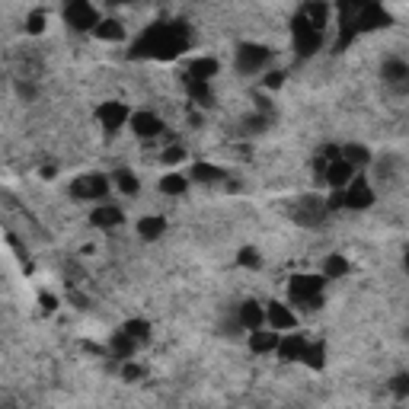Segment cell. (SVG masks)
Wrapping results in <instances>:
<instances>
[{"label":"cell","mask_w":409,"mask_h":409,"mask_svg":"<svg viewBox=\"0 0 409 409\" xmlns=\"http://www.w3.org/2000/svg\"><path fill=\"white\" fill-rule=\"evenodd\" d=\"M185 189H189V179L183 173H167L160 179V192L163 195H183Z\"/></svg>","instance_id":"cell-28"},{"label":"cell","mask_w":409,"mask_h":409,"mask_svg":"<svg viewBox=\"0 0 409 409\" xmlns=\"http://www.w3.org/2000/svg\"><path fill=\"white\" fill-rule=\"evenodd\" d=\"M122 329H125V333L131 336V339L144 343V339H147V333H151V323H147V320H128V323L122 326Z\"/></svg>","instance_id":"cell-32"},{"label":"cell","mask_w":409,"mask_h":409,"mask_svg":"<svg viewBox=\"0 0 409 409\" xmlns=\"http://www.w3.org/2000/svg\"><path fill=\"white\" fill-rule=\"evenodd\" d=\"M39 304H42V307L45 310H55V307H58V298H55V294H39Z\"/></svg>","instance_id":"cell-39"},{"label":"cell","mask_w":409,"mask_h":409,"mask_svg":"<svg viewBox=\"0 0 409 409\" xmlns=\"http://www.w3.org/2000/svg\"><path fill=\"white\" fill-rule=\"evenodd\" d=\"M298 361H304V365H310L313 371H320V367L326 365V345L323 343H307Z\"/></svg>","instance_id":"cell-24"},{"label":"cell","mask_w":409,"mask_h":409,"mask_svg":"<svg viewBox=\"0 0 409 409\" xmlns=\"http://www.w3.org/2000/svg\"><path fill=\"white\" fill-rule=\"evenodd\" d=\"M96 116H100V122H102L106 131H118V128L128 122V109L122 106V102H102Z\"/></svg>","instance_id":"cell-12"},{"label":"cell","mask_w":409,"mask_h":409,"mask_svg":"<svg viewBox=\"0 0 409 409\" xmlns=\"http://www.w3.org/2000/svg\"><path fill=\"white\" fill-rule=\"evenodd\" d=\"M266 320H269V326H272L275 333H282V329H294V326H298V317H294L291 310L284 307V304H278V301L269 304Z\"/></svg>","instance_id":"cell-14"},{"label":"cell","mask_w":409,"mask_h":409,"mask_svg":"<svg viewBox=\"0 0 409 409\" xmlns=\"http://www.w3.org/2000/svg\"><path fill=\"white\" fill-rule=\"evenodd\" d=\"M323 275H294L288 282V294H291L294 304H304L310 310H320L323 307Z\"/></svg>","instance_id":"cell-2"},{"label":"cell","mask_w":409,"mask_h":409,"mask_svg":"<svg viewBox=\"0 0 409 409\" xmlns=\"http://www.w3.org/2000/svg\"><path fill=\"white\" fill-rule=\"evenodd\" d=\"M116 183H118V189L125 195H134L138 189H141V183H138V176L131 173V170H118L116 173Z\"/></svg>","instance_id":"cell-31"},{"label":"cell","mask_w":409,"mask_h":409,"mask_svg":"<svg viewBox=\"0 0 409 409\" xmlns=\"http://www.w3.org/2000/svg\"><path fill=\"white\" fill-rule=\"evenodd\" d=\"M141 374H144V371L138 365H125V367H122V377H125V381H138Z\"/></svg>","instance_id":"cell-38"},{"label":"cell","mask_w":409,"mask_h":409,"mask_svg":"<svg viewBox=\"0 0 409 409\" xmlns=\"http://www.w3.org/2000/svg\"><path fill=\"white\" fill-rule=\"evenodd\" d=\"M365 3V0H336V10H339V42H336V48L343 51L352 45V39L358 35V29H355V13H358V7Z\"/></svg>","instance_id":"cell-4"},{"label":"cell","mask_w":409,"mask_h":409,"mask_svg":"<svg viewBox=\"0 0 409 409\" xmlns=\"http://www.w3.org/2000/svg\"><path fill=\"white\" fill-rule=\"evenodd\" d=\"M93 227H102V230H112V227H118L122 221H125V215H122V208H116V205H96L90 215Z\"/></svg>","instance_id":"cell-16"},{"label":"cell","mask_w":409,"mask_h":409,"mask_svg":"<svg viewBox=\"0 0 409 409\" xmlns=\"http://www.w3.org/2000/svg\"><path fill=\"white\" fill-rule=\"evenodd\" d=\"M106 192H109V176L102 173H84L71 183V195L74 199H102Z\"/></svg>","instance_id":"cell-9"},{"label":"cell","mask_w":409,"mask_h":409,"mask_svg":"<svg viewBox=\"0 0 409 409\" xmlns=\"http://www.w3.org/2000/svg\"><path fill=\"white\" fill-rule=\"evenodd\" d=\"M282 84H284V74H282V71H272V74L266 77V87H269V90H275V87H282Z\"/></svg>","instance_id":"cell-37"},{"label":"cell","mask_w":409,"mask_h":409,"mask_svg":"<svg viewBox=\"0 0 409 409\" xmlns=\"http://www.w3.org/2000/svg\"><path fill=\"white\" fill-rule=\"evenodd\" d=\"M381 74H384V80L390 87H397V90H406V80H409V64L400 58H387L384 67H381Z\"/></svg>","instance_id":"cell-15"},{"label":"cell","mask_w":409,"mask_h":409,"mask_svg":"<svg viewBox=\"0 0 409 409\" xmlns=\"http://www.w3.org/2000/svg\"><path fill=\"white\" fill-rule=\"evenodd\" d=\"M301 13L307 17V23H313L317 29H326V19H329V3L326 0H307L301 7Z\"/></svg>","instance_id":"cell-19"},{"label":"cell","mask_w":409,"mask_h":409,"mask_svg":"<svg viewBox=\"0 0 409 409\" xmlns=\"http://www.w3.org/2000/svg\"><path fill=\"white\" fill-rule=\"evenodd\" d=\"M384 26H390V13L377 0H365L358 7V13H355V29L358 33H371V29H384Z\"/></svg>","instance_id":"cell-7"},{"label":"cell","mask_w":409,"mask_h":409,"mask_svg":"<svg viewBox=\"0 0 409 409\" xmlns=\"http://www.w3.org/2000/svg\"><path fill=\"white\" fill-rule=\"evenodd\" d=\"M291 39H294V51L301 55V58H310L313 51H320L323 45V29H317L313 23H307L304 13L291 19Z\"/></svg>","instance_id":"cell-3"},{"label":"cell","mask_w":409,"mask_h":409,"mask_svg":"<svg viewBox=\"0 0 409 409\" xmlns=\"http://www.w3.org/2000/svg\"><path fill=\"white\" fill-rule=\"evenodd\" d=\"M217 61L215 58H195L192 64H189V71H185V74L189 77H199V80H211V77L217 74Z\"/></svg>","instance_id":"cell-26"},{"label":"cell","mask_w":409,"mask_h":409,"mask_svg":"<svg viewBox=\"0 0 409 409\" xmlns=\"http://www.w3.org/2000/svg\"><path fill=\"white\" fill-rule=\"evenodd\" d=\"M326 215H329V208H326V201L317 199V195H307V199H301L298 205H294V221H298L301 227L323 224Z\"/></svg>","instance_id":"cell-8"},{"label":"cell","mask_w":409,"mask_h":409,"mask_svg":"<svg viewBox=\"0 0 409 409\" xmlns=\"http://www.w3.org/2000/svg\"><path fill=\"white\" fill-rule=\"evenodd\" d=\"M42 29H45V13L35 10L33 17L26 19V33H29V35H42Z\"/></svg>","instance_id":"cell-34"},{"label":"cell","mask_w":409,"mask_h":409,"mask_svg":"<svg viewBox=\"0 0 409 409\" xmlns=\"http://www.w3.org/2000/svg\"><path fill=\"white\" fill-rule=\"evenodd\" d=\"M304 345H307V339L304 336H278V345H275V352H278V358L282 361H298L301 358V352H304Z\"/></svg>","instance_id":"cell-17"},{"label":"cell","mask_w":409,"mask_h":409,"mask_svg":"<svg viewBox=\"0 0 409 409\" xmlns=\"http://www.w3.org/2000/svg\"><path fill=\"white\" fill-rule=\"evenodd\" d=\"M64 19H67V26H71V29H77V33H87V29H93V26L100 23V13H96V7H93L90 0H67Z\"/></svg>","instance_id":"cell-5"},{"label":"cell","mask_w":409,"mask_h":409,"mask_svg":"<svg viewBox=\"0 0 409 409\" xmlns=\"http://www.w3.org/2000/svg\"><path fill=\"white\" fill-rule=\"evenodd\" d=\"M275 345H278V333L275 329H253V336H250V349L253 352H259V355H262V352H275Z\"/></svg>","instance_id":"cell-23"},{"label":"cell","mask_w":409,"mask_h":409,"mask_svg":"<svg viewBox=\"0 0 409 409\" xmlns=\"http://www.w3.org/2000/svg\"><path fill=\"white\" fill-rule=\"evenodd\" d=\"M269 58H272V51L266 45H240L237 48V71L240 74H256L269 64Z\"/></svg>","instance_id":"cell-10"},{"label":"cell","mask_w":409,"mask_h":409,"mask_svg":"<svg viewBox=\"0 0 409 409\" xmlns=\"http://www.w3.org/2000/svg\"><path fill=\"white\" fill-rule=\"evenodd\" d=\"M192 179H199V183H217V179H224V170L215 167V163H195Z\"/></svg>","instance_id":"cell-30"},{"label":"cell","mask_w":409,"mask_h":409,"mask_svg":"<svg viewBox=\"0 0 409 409\" xmlns=\"http://www.w3.org/2000/svg\"><path fill=\"white\" fill-rule=\"evenodd\" d=\"M93 35L102 39V42H122V39H125V29H122L118 19H100V23L93 26Z\"/></svg>","instance_id":"cell-20"},{"label":"cell","mask_w":409,"mask_h":409,"mask_svg":"<svg viewBox=\"0 0 409 409\" xmlns=\"http://www.w3.org/2000/svg\"><path fill=\"white\" fill-rule=\"evenodd\" d=\"M393 393H397V397H406V393H409V377L406 374L393 377Z\"/></svg>","instance_id":"cell-36"},{"label":"cell","mask_w":409,"mask_h":409,"mask_svg":"<svg viewBox=\"0 0 409 409\" xmlns=\"http://www.w3.org/2000/svg\"><path fill=\"white\" fill-rule=\"evenodd\" d=\"M343 275H349V262H345V256L333 253V256L323 262V278H343Z\"/></svg>","instance_id":"cell-29"},{"label":"cell","mask_w":409,"mask_h":409,"mask_svg":"<svg viewBox=\"0 0 409 409\" xmlns=\"http://www.w3.org/2000/svg\"><path fill=\"white\" fill-rule=\"evenodd\" d=\"M343 151V160L349 163L352 170L358 167H367V160H371V154H367V147H361V144H349V147H339Z\"/></svg>","instance_id":"cell-27"},{"label":"cell","mask_w":409,"mask_h":409,"mask_svg":"<svg viewBox=\"0 0 409 409\" xmlns=\"http://www.w3.org/2000/svg\"><path fill=\"white\" fill-rule=\"evenodd\" d=\"M343 205L345 208H355V211H365L374 205V189H371V183H367L365 176H352L349 183H345L343 189Z\"/></svg>","instance_id":"cell-6"},{"label":"cell","mask_w":409,"mask_h":409,"mask_svg":"<svg viewBox=\"0 0 409 409\" xmlns=\"http://www.w3.org/2000/svg\"><path fill=\"white\" fill-rule=\"evenodd\" d=\"M106 3H112V7H118V3H128V0H106Z\"/></svg>","instance_id":"cell-40"},{"label":"cell","mask_w":409,"mask_h":409,"mask_svg":"<svg viewBox=\"0 0 409 409\" xmlns=\"http://www.w3.org/2000/svg\"><path fill=\"white\" fill-rule=\"evenodd\" d=\"M237 262H240L243 269H259V266H262V256H259V253L253 250V246H246V250H240Z\"/></svg>","instance_id":"cell-33"},{"label":"cell","mask_w":409,"mask_h":409,"mask_svg":"<svg viewBox=\"0 0 409 409\" xmlns=\"http://www.w3.org/2000/svg\"><path fill=\"white\" fill-rule=\"evenodd\" d=\"M189 48V26L185 23H154L147 26L138 42L131 45L134 58H157V61H170L176 55H183Z\"/></svg>","instance_id":"cell-1"},{"label":"cell","mask_w":409,"mask_h":409,"mask_svg":"<svg viewBox=\"0 0 409 409\" xmlns=\"http://www.w3.org/2000/svg\"><path fill=\"white\" fill-rule=\"evenodd\" d=\"M163 160H167V163H183L185 151L179 147V144H173V147H167V151H163Z\"/></svg>","instance_id":"cell-35"},{"label":"cell","mask_w":409,"mask_h":409,"mask_svg":"<svg viewBox=\"0 0 409 409\" xmlns=\"http://www.w3.org/2000/svg\"><path fill=\"white\" fill-rule=\"evenodd\" d=\"M262 320H266V310L259 307L256 301H246L240 307V326H243V329H250V333H253V329L262 326Z\"/></svg>","instance_id":"cell-22"},{"label":"cell","mask_w":409,"mask_h":409,"mask_svg":"<svg viewBox=\"0 0 409 409\" xmlns=\"http://www.w3.org/2000/svg\"><path fill=\"white\" fill-rule=\"evenodd\" d=\"M128 122H131V131L138 138H157L163 131V118L154 116V112H134Z\"/></svg>","instance_id":"cell-11"},{"label":"cell","mask_w":409,"mask_h":409,"mask_svg":"<svg viewBox=\"0 0 409 409\" xmlns=\"http://www.w3.org/2000/svg\"><path fill=\"white\" fill-rule=\"evenodd\" d=\"M352 176H355V170H352L343 157H339V160H329V163L323 167V179L333 185V189H345V183H349Z\"/></svg>","instance_id":"cell-13"},{"label":"cell","mask_w":409,"mask_h":409,"mask_svg":"<svg viewBox=\"0 0 409 409\" xmlns=\"http://www.w3.org/2000/svg\"><path fill=\"white\" fill-rule=\"evenodd\" d=\"M183 84H185V93H189V100L199 102V106H211L215 102V96H211V87L208 80H199V77H183Z\"/></svg>","instance_id":"cell-18"},{"label":"cell","mask_w":409,"mask_h":409,"mask_svg":"<svg viewBox=\"0 0 409 409\" xmlns=\"http://www.w3.org/2000/svg\"><path fill=\"white\" fill-rule=\"evenodd\" d=\"M163 230H167V221L163 217H141L138 221V234L144 237V240H157V237H163Z\"/></svg>","instance_id":"cell-25"},{"label":"cell","mask_w":409,"mask_h":409,"mask_svg":"<svg viewBox=\"0 0 409 409\" xmlns=\"http://www.w3.org/2000/svg\"><path fill=\"white\" fill-rule=\"evenodd\" d=\"M134 349H138V339H131L125 329H118V333L112 336V343H109V352H112L116 358H131Z\"/></svg>","instance_id":"cell-21"}]
</instances>
